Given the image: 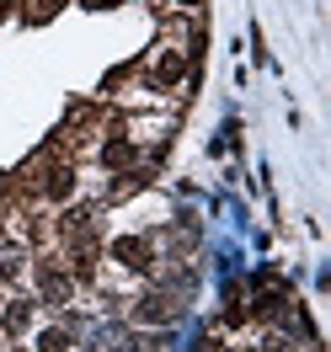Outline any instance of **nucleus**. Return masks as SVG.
Instances as JSON below:
<instances>
[{
    "mask_svg": "<svg viewBox=\"0 0 331 352\" xmlns=\"http://www.w3.org/2000/svg\"><path fill=\"white\" fill-rule=\"evenodd\" d=\"M305 352H321V347H305Z\"/></svg>",
    "mask_w": 331,
    "mask_h": 352,
    "instance_id": "39448f33",
    "label": "nucleus"
},
{
    "mask_svg": "<svg viewBox=\"0 0 331 352\" xmlns=\"http://www.w3.org/2000/svg\"><path fill=\"white\" fill-rule=\"evenodd\" d=\"M134 320H139V326H150V320H171V299H166V294H145V299H134Z\"/></svg>",
    "mask_w": 331,
    "mask_h": 352,
    "instance_id": "f03ea898",
    "label": "nucleus"
},
{
    "mask_svg": "<svg viewBox=\"0 0 331 352\" xmlns=\"http://www.w3.org/2000/svg\"><path fill=\"white\" fill-rule=\"evenodd\" d=\"M112 256L123 267H134V272H145L150 267V241L145 235H123V241H112Z\"/></svg>",
    "mask_w": 331,
    "mask_h": 352,
    "instance_id": "f257e3e1",
    "label": "nucleus"
},
{
    "mask_svg": "<svg viewBox=\"0 0 331 352\" xmlns=\"http://www.w3.org/2000/svg\"><path fill=\"white\" fill-rule=\"evenodd\" d=\"M38 352H70V326H48L38 336Z\"/></svg>",
    "mask_w": 331,
    "mask_h": 352,
    "instance_id": "20e7f679",
    "label": "nucleus"
},
{
    "mask_svg": "<svg viewBox=\"0 0 331 352\" xmlns=\"http://www.w3.org/2000/svg\"><path fill=\"white\" fill-rule=\"evenodd\" d=\"M32 326V299H11V309H6V331L17 336V331Z\"/></svg>",
    "mask_w": 331,
    "mask_h": 352,
    "instance_id": "7ed1b4c3",
    "label": "nucleus"
}]
</instances>
